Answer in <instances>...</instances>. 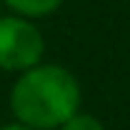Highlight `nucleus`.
I'll list each match as a JSON object with an SVG mask.
<instances>
[{
    "instance_id": "1",
    "label": "nucleus",
    "mask_w": 130,
    "mask_h": 130,
    "mask_svg": "<svg viewBox=\"0 0 130 130\" xmlns=\"http://www.w3.org/2000/svg\"><path fill=\"white\" fill-rule=\"evenodd\" d=\"M8 103L20 125L32 130H60L63 123L80 113L83 90L65 65L40 63L15 78Z\"/></svg>"
},
{
    "instance_id": "2",
    "label": "nucleus",
    "mask_w": 130,
    "mask_h": 130,
    "mask_svg": "<svg viewBox=\"0 0 130 130\" xmlns=\"http://www.w3.org/2000/svg\"><path fill=\"white\" fill-rule=\"evenodd\" d=\"M45 38L35 20L20 15H0V70L25 73L43 63Z\"/></svg>"
},
{
    "instance_id": "3",
    "label": "nucleus",
    "mask_w": 130,
    "mask_h": 130,
    "mask_svg": "<svg viewBox=\"0 0 130 130\" xmlns=\"http://www.w3.org/2000/svg\"><path fill=\"white\" fill-rule=\"evenodd\" d=\"M13 15L28 18V20H40V18L53 15L65 0H3Z\"/></svg>"
},
{
    "instance_id": "4",
    "label": "nucleus",
    "mask_w": 130,
    "mask_h": 130,
    "mask_svg": "<svg viewBox=\"0 0 130 130\" xmlns=\"http://www.w3.org/2000/svg\"><path fill=\"white\" fill-rule=\"evenodd\" d=\"M60 130H105V125H103V120L100 118H95V115L90 113H75L68 123H63L60 125Z\"/></svg>"
},
{
    "instance_id": "5",
    "label": "nucleus",
    "mask_w": 130,
    "mask_h": 130,
    "mask_svg": "<svg viewBox=\"0 0 130 130\" xmlns=\"http://www.w3.org/2000/svg\"><path fill=\"white\" fill-rule=\"evenodd\" d=\"M0 130H32V128H28V125H20V123H5V125H0Z\"/></svg>"
}]
</instances>
